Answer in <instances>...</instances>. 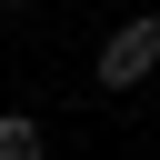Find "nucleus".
Here are the masks:
<instances>
[{
	"label": "nucleus",
	"mask_w": 160,
	"mask_h": 160,
	"mask_svg": "<svg viewBox=\"0 0 160 160\" xmlns=\"http://www.w3.org/2000/svg\"><path fill=\"white\" fill-rule=\"evenodd\" d=\"M150 70H160V10H140V20H120V30H110V50H100V70H90V80H100V90H140V80H150Z\"/></svg>",
	"instance_id": "obj_1"
},
{
	"label": "nucleus",
	"mask_w": 160,
	"mask_h": 160,
	"mask_svg": "<svg viewBox=\"0 0 160 160\" xmlns=\"http://www.w3.org/2000/svg\"><path fill=\"white\" fill-rule=\"evenodd\" d=\"M0 160H40V120L30 110H0Z\"/></svg>",
	"instance_id": "obj_2"
}]
</instances>
